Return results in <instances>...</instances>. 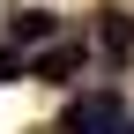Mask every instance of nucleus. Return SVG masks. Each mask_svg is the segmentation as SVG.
<instances>
[{
	"mask_svg": "<svg viewBox=\"0 0 134 134\" xmlns=\"http://www.w3.org/2000/svg\"><path fill=\"white\" fill-rule=\"evenodd\" d=\"M97 37H104V52H112V60H127V52H134V15H119V8H112L104 23H97Z\"/></svg>",
	"mask_w": 134,
	"mask_h": 134,
	"instance_id": "nucleus-4",
	"label": "nucleus"
},
{
	"mask_svg": "<svg viewBox=\"0 0 134 134\" xmlns=\"http://www.w3.org/2000/svg\"><path fill=\"white\" fill-rule=\"evenodd\" d=\"M52 30H60L52 8H23V15L8 23V52H23V45H52Z\"/></svg>",
	"mask_w": 134,
	"mask_h": 134,
	"instance_id": "nucleus-3",
	"label": "nucleus"
},
{
	"mask_svg": "<svg viewBox=\"0 0 134 134\" xmlns=\"http://www.w3.org/2000/svg\"><path fill=\"white\" fill-rule=\"evenodd\" d=\"M15 75H23V60H15L8 45H0V82H15Z\"/></svg>",
	"mask_w": 134,
	"mask_h": 134,
	"instance_id": "nucleus-5",
	"label": "nucleus"
},
{
	"mask_svg": "<svg viewBox=\"0 0 134 134\" xmlns=\"http://www.w3.org/2000/svg\"><path fill=\"white\" fill-rule=\"evenodd\" d=\"M75 67H82V45H37V52L23 60V75H37V82H75Z\"/></svg>",
	"mask_w": 134,
	"mask_h": 134,
	"instance_id": "nucleus-2",
	"label": "nucleus"
},
{
	"mask_svg": "<svg viewBox=\"0 0 134 134\" xmlns=\"http://www.w3.org/2000/svg\"><path fill=\"white\" fill-rule=\"evenodd\" d=\"M134 119H127V104L112 90H90V97H75L67 104V119H60V134H127Z\"/></svg>",
	"mask_w": 134,
	"mask_h": 134,
	"instance_id": "nucleus-1",
	"label": "nucleus"
}]
</instances>
